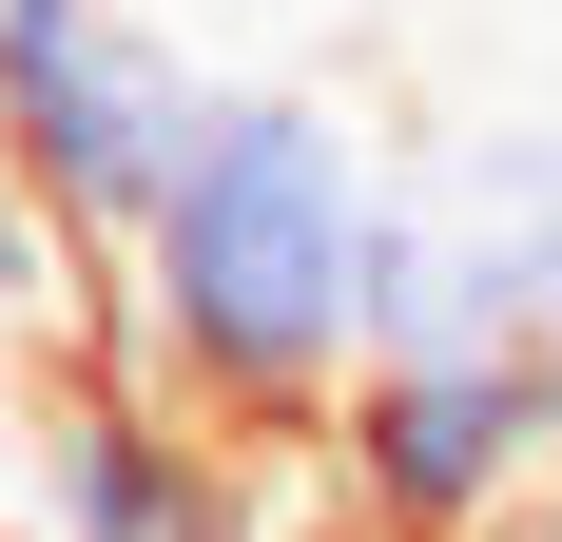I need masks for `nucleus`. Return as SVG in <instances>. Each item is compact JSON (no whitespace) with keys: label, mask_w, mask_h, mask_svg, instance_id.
I'll list each match as a JSON object with an SVG mask.
<instances>
[{"label":"nucleus","mask_w":562,"mask_h":542,"mask_svg":"<svg viewBox=\"0 0 562 542\" xmlns=\"http://www.w3.org/2000/svg\"><path fill=\"white\" fill-rule=\"evenodd\" d=\"M369 271H389L369 136L330 98H291V78H233V98H194V156L156 174L116 291H136V369L156 387H194L214 427H311L389 349Z\"/></svg>","instance_id":"f257e3e1"},{"label":"nucleus","mask_w":562,"mask_h":542,"mask_svg":"<svg viewBox=\"0 0 562 542\" xmlns=\"http://www.w3.org/2000/svg\"><path fill=\"white\" fill-rule=\"evenodd\" d=\"M194 98L214 78L156 20H116V0H0V136H20V174H40V214L78 252H136L156 174L194 156Z\"/></svg>","instance_id":"f03ea898"},{"label":"nucleus","mask_w":562,"mask_h":542,"mask_svg":"<svg viewBox=\"0 0 562 542\" xmlns=\"http://www.w3.org/2000/svg\"><path fill=\"white\" fill-rule=\"evenodd\" d=\"M562 465V349H369L349 369V504L389 542H465Z\"/></svg>","instance_id":"7ed1b4c3"},{"label":"nucleus","mask_w":562,"mask_h":542,"mask_svg":"<svg viewBox=\"0 0 562 542\" xmlns=\"http://www.w3.org/2000/svg\"><path fill=\"white\" fill-rule=\"evenodd\" d=\"M40 523L58 542H252V485H233V445H194V387L78 369L40 407Z\"/></svg>","instance_id":"20e7f679"},{"label":"nucleus","mask_w":562,"mask_h":542,"mask_svg":"<svg viewBox=\"0 0 562 542\" xmlns=\"http://www.w3.org/2000/svg\"><path fill=\"white\" fill-rule=\"evenodd\" d=\"M40 271H58V214H40V174H20V136H0V329L40 310Z\"/></svg>","instance_id":"39448f33"},{"label":"nucleus","mask_w":562,"mask_h":542,"mask_svg":"<svg viewBox=\"0 0 562 542\" xmlns=\"http://www.w3.org/2000/svg\"><path fill=\"white\" fill-rule=\"evenodd\" d=\"M543 349H562V310H543Z\"/></svg>","instance_id":"423d86ee"}]
</instances>
